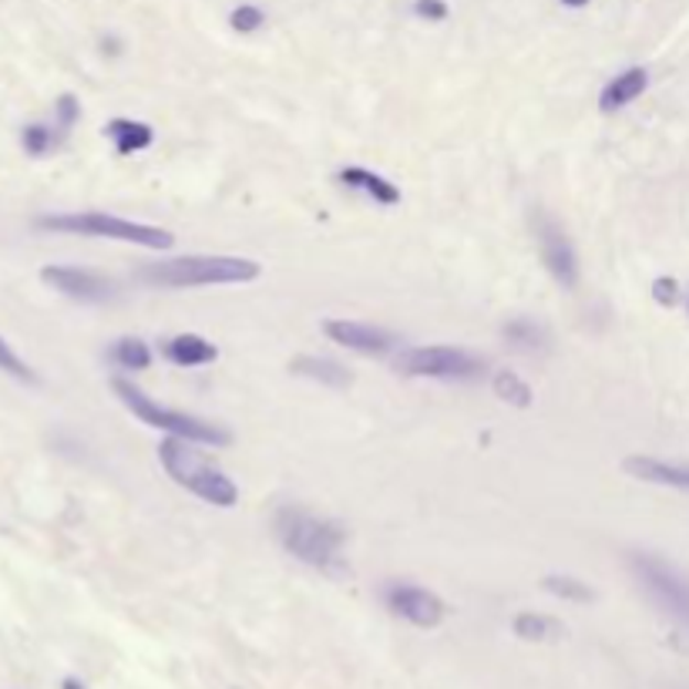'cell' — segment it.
<instances>
[{
	"mask_svg": "<svg viewBox=\"0 0 689 689\" xmlns=\"http://www.w3.org/2000/svg\"><path fill=\"white\" fill-rule=\"evenodd\" d=\"M262 266L243 256H179L165 262H149L138 269V280L159 290H198L259 280Z\"/></svg>",
	"mask_w": 689,
	"mask_h": 689,
	"instance_id": "cell-1",
	"label": "cell"
},
{
	"mask_svg": "<svg viewBox=\"0 0 689 689\" xmlns=\"http://www.w3.org/2000/svg\"><path fill=\"white\" fill-rule=\"evenodd\" d=\"M276 538L290 551L293 559H300L310 569H336L343 545H347V531L336 525L333 518H320L306 508L287 505L276 512Z\"/></svg>",
	"mask_w": 689,
	"mask_h": 689,
	"instance_id": "cell-2",
	"label": "cell"
},
{
	"mask_svg": "<svg viewBox=\"0 0 689 689\" xmlns=\"http://www.w3.org/2000/svg\"><path fill=\"white\" fill-rule=\"evenodd\" d=\"M159 461L165 467V474L175 481L179 488L192 492L195 498H202L205 505H216V508H233L239 502V488L236 481L219 471L209 457L202 451H195V441H185V438H175L169 434L162 444H159Z\"/></svg>",
	"mask_w": 689,
	"mask_h": 689,
	"instance_id": "cell-3",
	"label": "cell"
},
{
	"mask_svg": "<svg viewBox=\"0 0 689 689\" xmlns=\"http://www.w3.org/2000/svg\"><path fill=\"white\" fill-rule=\"evenodd\" d=\"M111 390H115V397L134 413L138 421L155 428V431H165V434H175V438H185V441H195V444H209V448L233 444V434L226 428L205 421V418H195V413H185V410L162 407L155 397H149L142 387L131 384L128 377H115L111 380Z\"/></svg>",
	"mask_w": 689,
	"mask_h": 689,
	"instance_id": "cell-4",
	"label": "cell"
},
{
	"mask_svg": "<svg viewBox=\"0 0 689 689\" xmlns=\"http://www.w3.org/2000/svg\"><path fill=\"white\" fill-rule=\"evenodd\" d=\"M37 229L47 233H64V236H88V239H115V243H131L142 249H172L175 236L162 226H146L131 223L121 216L108 213H64V216H41Z\"/></svg>",
	"mask_w": 689,
	"mask_h": 689,
	"instance_id": "cell-5",
	"label": "cell"
},
{
	"mask_svg": "<svg viewBox=\"0 0 689 689\" xmlns=\"http://www.w3.org/2000/svg\"><path fill=\"white\" fill-rule=\"evenodd\" d=\"M485 360L461 347H407L394 357V370L403 377H431V380H474L485 374Z\"/></svg>",
	"mask_w": 689,
	"mask_h": 689,
	"instance_id": "cell-6",
	"label": "cell"
},
{
	"mask_svg": "<svg viewBox=\"0 0 689 689\" xmlns=\"http://www.w3.org/2000/svg\"><path fill=\"white\" fill-rule=\"evenodd\" d=\"M629 569L653 595V602L689 629V579H682L672 566H666L659 556H649V551H633Z\"/></svg>",
	"mask_w": 689,
	"mask_h": 689,
	"instance_id": "cell-7",
	"label": "cell"
},
{
	"mask_svg": "<svg viewBox=\"0 0 689 689\" xmlns=\"http://www.w3.org/2000/svg\"><path fill=\"white\" fill-rule=\"evenodd\" d=\"M535 239H538V252H541L545 269L551 272V280L566 290H575L579 287V256H575V246L566 236V229L556 219L538 216Z\"/></svg>",
	"mask_w": 689,
	"mask_h": 689,
	"instance_id": "cell-8",
	"label": "cell"
},
{
	"mask_svg": "<svg viewBox=\"0 0 689 689\" xmlns=\"http://www.w3.org/2000/svg\"><path fill=\"white\" fill-rule=\"evenodd\" d=\"M384 602L394 615L407 618L410 626H418V629H434L444 623V602L421 589V585H410V582H390L384 589Z\"/></svg>",
	"mask_w": 689,
	"mask_h": 689,
	"instance_id": "cell-9",
	"label": "cell"
},
{
	"mask_svg": "<svg viewBox=\"0 0 689 689\" xmlns=\"http://www.w3.org/2000/svg\"><path fill=\"white\" fill-rule=\"evenodd\" d=\"M41 280L64 293V297H72L78 303H105L115 297V287L111 280H105V276L91 272V269H75V266H44L41 269Z\"/></svg>",
	"mask_w": 689,
	"mask_h": 689,
	"instance_id": "cell-10",
	"label": "cell"
},
{
	"mask_svg": "<svg viewBox=\"0 0 689 689\" xmlns=\"http://www.w3.org/2000/svg\"><path fill=\"white\" fill-rule=\"evenodd\" d=\"M323 333L333 343H340V347L357 351L364 357H384L400 343L390 330H380V326H370V323H357V320H326Z\"/></svg>",
	"mask_w": 689,
	"mask_h": 689,
	"instance_id": "cell-11",
	"label": "cell"
},
{
	"mask_svg": "<svg viewBox=\"0 0 689 689\" xmlns=\"http://www.w3.org/2000/svg\"><path fill=\"white\" fill-rule=\"evenodd\" d=\"M623 471L636 481H646V485H666V488L689 492V464H672V461L633 454L623 461Z\"/></svg>",
	"mask_w": 689,
	"mask_h": 689,
	"instance_id": "cell-12",
	"label": "cell"
},
{
	"mask_svg": "<svg viewBox=\"0 0 689 689\" xmlns=\"http://www.w3.org/2000/svg\"><path fill=\"white\" fill-rule=\"evenodd\" d=\"M162 354L175 367H205V364H216L219 360V347H216V343H209V340L198 336V333H175V336H169Z\"/></svg>",
	"mask_w": 689,
	"mask_h": 689,
	"instance_id": "cell-13",
	"label": "cell"
},
{
	"mask_svg": "<svg viewBox=\"0 0 689 689\" xmlns=\"http://www.w3.org/2000/svg\"><path fill=\"white\" fill-rule=\"evenodd\" d=\"M646 88H649V72H646V67H626L623 75H615V78L602 88L599 108H602L605 115L623 111V108H629L636 98H643Z\"/></svg>",
	"mask_w": 689,
	"mask_h": 689,
	"instance_id": "cell-14",
	"label": "cell"
},
{
	"mask_svg": "<svg viewBox=\"0 0 689 689\" xmlns=\"http://www.w3.org/2000/svg\"><path fill=\"white\" fill-rule=\"evenodd\" d=\"M105 134L111 138V146L121 159L146 152L155 142V128L149 121H138V118H111L105 125Z\"/></svg>",
	"mask_w": 689,
	"mask_h": 689,
	"instance_id": "cell-15",
	"label": "cell"
},
{
	"mask_svg": "<svg viewBox=\"0 0 689 689\" xmlns=\"http://www.w3.org/2000/svg\"><path fill=\"white\" fill-rule=\"evenodd\" d=\"M336 182L340 185H347V189H357L364 195H370L377 205H397L400 202V189L384 179L380 172H370V169H360V165H347V169H340L336 172Z\"/></svg>",
	"mask_w": 689,
	"mask_h": 689,
	"instance_id": "cell-16",
	"label": "cell"
},
{
	"mask_svg": "<svg viewBox=\"0 0 689 689\" xmlns=\"http://www.w3.org/2000/svg\"><path fill=\"white\" fill-rule=\"evenodd\" d=\"M290 370L297 377H306V380H316V384H326V387H336V390L354 384L347 367L336 364V360H326V357H297V360H290Z\"/></svg>",
	"mask_w": 689,
	"mask_h": 689,
	"instance_id": "cell-17",
	"label": "cell"
},
{
	"mask_svg": "<svg viewBox=\"0 0 689 689\" xmlns=\"http://www.w3.org/2000/svg\"><path fill=\"white\" fill-rule=\"evenodd\" d=\"M111 360L121 367V370H149L152 367V347L146 340H138V336H121L115 347H111Z\"/></svg>",
	"mask_w": 689,
	"mask_h": 689,
	"instance_id": "cell-18",
	"label": "cell"
},
{
	"mask_svg": "<svg viewBox=\"0 0 689 689\" xmlns=\"http://www.w3.org/2000/svg\"><path fill=\"white\" fill-rule=\"evenodd\" d=\"M512 629L525 643H545V639H551V636L559 633V623L551 615H541V612H518Z\"/></svg>",
	"mask_w": 689,
	"mask_h": 689,
	"instance_id": "cell-19",
	"label": "cell"
},
{
	"mask_svg": "<svg viewBox=\"0 0 689 689\" xmlns=\"http://www.w3.org/2000/svg\"><path fill=\"white\" fill-rule=\"evenodd\" d=\"M492 390H495L498 400H505V403H512V407H518V410L531 407V400H535L528 380H521L515 370H498L495 380H492Z\"/></svg>",
	"mask_w": 689,
	"mask_h": 689,
	"instance_id": "cell-20",
	"label": "cell"
},
{
	"mask_svg": "<svg viewBox=\"0 0 689 689\" xmlns=\"http://www.w3.org/2000/svg\"><path fill=\"white\" fill-rule=\"evenodd\" d=\"M541 585H545V592L559 595V599H569V602H592L595 599V592L582 579H575V575H545Z\"/></svg>",
	"mask_w": 689,
	"mask_h": 689,
	"instance_id": "cell-21",
	"label": "cell"
},
{
	"mask_svg": "<svg viewBox=\"0 0 689 689\" xmlns=\"http://www.w3.org/2000/svg\"><path fill=\"white\" fill-rule=\"evenodd\" d=\"M502 333H505V340L508 343H515V347H521V351H535V347H541V330L531 323V320H512V323H505L502 326Z\"/></svg>",
	"mask_w": 689,
	"mask_h": 689,
	"instance_id": "cell-22",
	"label": "cell"
},
{
	"mask_svg": "<svg viewBox=\"0 0 689 689\" xmlns=\"http://www.w3.org/2000/svg\"><path fill=\"white\" fill-rule=\"evenodd\" d=\"M21 146H24L28 155L41 159V155H47V152L54 149V134H51L47 125H24V131H21Z\"/></svg>",
	"mask_w": 689,
	"mask_h": 689,
	"instance_id": "cell-23",
	"label": "cell"
},
{
	"mask_svg": "<svg viewBox=\"0 0 689 689\" xmlns=\"http://www.w3.org/2000/svg\"><path fill=\"white\" fill-rule=\"evenodd\" d=\"M229 24H233V31H239V34H256V31L266 24V14H262L256 4H239V8L229 14Z\"/></svg>",
	"mask_w": 689,
	"mask_h": 689,
	"instance_id": "cell-24",
	"label": "cell"
},
{
	"mask_svg": "<svg viewBox=\"0 0 689 689\" xmlns=\"http://www.w3.org/2000/svg\"><path fill=\"white\" fill-rule=\"evenodd\" d=\"M0 370L4 374H11V377H18V380H28V384H34V374H31V367L11 351V343L0 336Z\"/></svg>",
	"mask_w": 689,
	"mask_h": 689,
	"instance_id": "cell-25",
	"label": "cell"
},
{
	"mask_svg": "<svg viewBox=\"0 0 689 689\" xmlns=\"http://www.w3.org/2000/svg\"><path fill=\"white\" fill-rule=\"evenodd\" d=\"M413 14H418L421 21L441 24V21H448L451 8H448V0H413Z\"/></svg>",
	"mask_w": 689,
	"mask_h": 689,
	"instance_id": "cell-26",
	"label": "cell"
},
{
	"mask_svg": "<svg viewBox=\"0 0 689 689\" xmlns=\"http://www.w3.org/2000/svg\"><path fill=\"white\" fill-rule=\"evenodd\" d=\"M679 283L672 280V276H656L653 280V300L659 303V306H676L679 303Z\"/></svg>",
	"mask_w": 689,
	"mask_h": 689,
	"instance_id": "cell-27",
	"label": "cell"
},
{
	"mask_svg": "<svg viewBox=\"0 0 689 689\" xmlns=\"http://www.w3.org/2000/svg\"><path fill=\"white\" fill-rule=\"evenodd\" d=\"M82 118V105H78V98L75 95H61L57 98V125L67 131V128H72L75 121Z\"/></svg>",
	"mask_w": 689,
	"mask_h": 689,
	"instance_id": "cell-28",
	"label": "cell"
},
{
	"mask_svg": "<svg viewBox=\"0 0 689 689\" xmlns=\"http://www.w3.org/2000/svg\"><path fill=\"white\" fill-rule=\"evenodd\" d=\"M562 8H572V11H582V8H589V0H559Z\"/></svg>",
	"mask_w": 689,
	"mask_h": 689,
	"instance_id": "cell-29",
	"label": "cell"
},
{
	"mask_svg": "<svg viewBox=\"0 0 689 689\" xmlns=\"http://www.w3.org/2000/svg\"><path fill=\"white\" fill-rule=\"evenodd\" d=\"M61 689H85V686H82V682H78L75 676H67V679L61 682Z\"/></svg>",
	"mask_w": 689,
	"mask_h": 689,
	"instance_id": "cell-30",
	"label": "cell"
}]
</instances>
